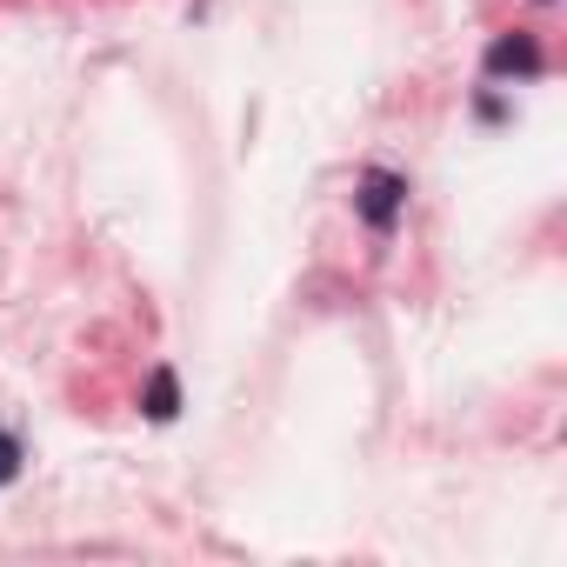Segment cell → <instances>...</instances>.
Masks as SVG:
<instances>
[{
    "mask_svg": "<svg viewBox=\"0 0 567 567\" xmlns=\"http://www.w3.org/2000/svg\"><path fill=\"white\" fill-rule=\"evenodd\" d=\"M354 214H361L368 234H394L401 214H408V174H394V167H368V174L354 181Z\"/></svg>",
    "mask_w": 567,
    "mask_h": 567,
    "instance_id": "cell-1",
    "label": "cell"
},
{
    "mask_svg": "<svg viewBox=\"0 0 567 567\" xmlns=\"http://www.w3.org/2000/svg\"><path fill=\"white\" fill-rule=\"evenodd\" d=\"M141 414H147L154 427H167V421L181 414V374H174L167 361H161V368L147 374V388H141Z\"/></svg>",
    "mask_w": 567,
    "mask_h": 567,
    "instance_id": "cell-3",
    "label": "cell"
},
{
    "mask_svg": "<svg viewBox=\"0 0 567 567\" xmlns=\"http://www.w3.org/2000/svg\"><path fill=\"white\" fill-rule=\"evenodd\" d=\"M540 8H554V0H540Z\"/></svg>",
    "mask_w": 567,
    "mask_h": 567,
    "instance_id": "cell-5",
    "label": "cell"
},
{
    "mask_svg": "<svg viewBox=\"0 0 567 567\" xmlns=\"http://www.w3.org/2000/svg\"><path fill=\"white\" fill-rule=\"evenodd\" d=\"M21 467H28L21 434H14V427H0V487H14V481H21Z\"/></svg>",
    "mask_w": 567,
    "mask_h": 567,
    "instance_id": "cell-4",
    "label": "cell"
},
{
    "mask_svg": "<svg viewBox=\"0 0 567 567\" xmlns=\"http://www.w3.org/2000/svg\"><path fill=\"white\" fill-rule=\"evenodd\" d=\"M481 68L494 81H540L547 74V48H540V34H494Z\"/></svg>",
    "mask_w": 567,
    "mask_h": 567,
    "instance_id": "cell-2",
    "label": "cell"
}]
</instances>
